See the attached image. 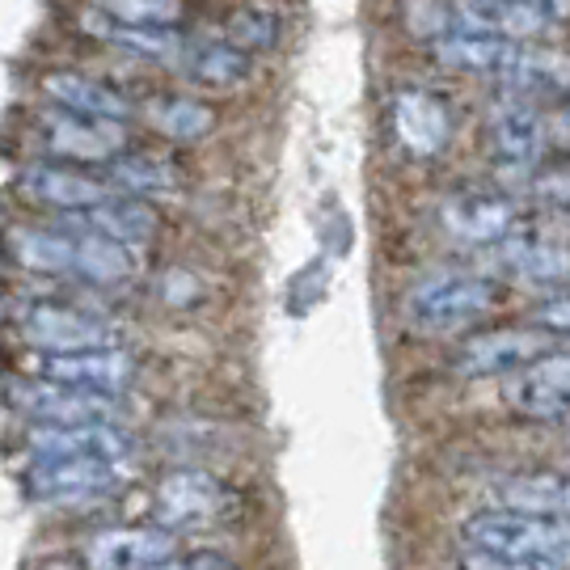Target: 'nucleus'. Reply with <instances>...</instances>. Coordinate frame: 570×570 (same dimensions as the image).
Listing matches in <instances>:
<instances>
[{"label":"nucleus","mask_w":570,"mask_h":570,"mask_svg":"<svg viewBox=\"0 0 570 570\" xmlns=\"http://www.w3.org/2000/svg\"><path fill=\"white\" fill-rule=\"evenodd\" d=\"M461 537L473 553L532 562V567H570V520H541V515L490 508L469 515Z\"/></svg>","instance_id":"1"},{"label":"nucleus","mask_w":570,"mask_h":570,"mask_svg":"<svg viewBox=\"0 0 570 570\" xmlns=\"http://www.w3.org/2000/svg\"><path fill=\"white\" fill-rule=\"evenodd\" d=\"M503 305V287L482 275H431L406 296V317L423 334H452L478 326Z\"/></svg>","instance_id":"2"},{"label":"nucleus","mask_w":570,"mask_h":570,"mask_svg":"<svg viewBox=\"0 0 570 570\" xmlns=\"http://www.w3.org/2000/svg\"><path fill=\"white\" fill-rule=\"evenodd\" d=\"M237 508V494L207 469H174L153 487V515L169 532L204 529Z\"/></svg>","instance_id":"3"},{"label":"nucleus","mask_w":570,"mask_h":570,"mask_svg":"<svg viewBox=\"0 0 570 570\" xmlns=\"http://www.w3.org/2000/svg\"><path fill=\"white\" fill-rule=\"evenodd\" d=\"M18 190L21 199L51 207V212H63V216H89L94 207L110 204L119 195L106 178H94L81 165H63V161L26 165L18 178Z\"/></svg>","instance_id":"4"},{"label":"nucleus","mask_w":570,"mask_h":570,"mask_svg":"<svg viewBox=\"0 0 570 570\" xmlns=\"http://www.w3.org/2000/svg\"><path fill=\"white\" fill-rule=\"evenodd\" d=\"M39 136L56 161L110 165L115 157H122L127 127L122 122L81 119V115H68L60 106H51V110H39Z\"/></svg>","instance_id":"5"},{"label":"nucleus","mask_w":570,"mask_h":570,"mask_svg":"<svg viewBox=\"0 0 570 570\" xmlns=\"http://www.w3.org/2000/svg\"><path fill=\"white\" fill-rule=\"evenodd\" d=\"M9 402L30 419V423H51V428H77V423H115V406L106 393L89 389L51 385V381H9L4 385Z\"/></svg>","instance_id":"6"},{"label":"nucleus","mask_w":570,"mask_h":570,"mask_svg":"<svg viewBox=\"0 0 570 570\" xmlns=\"http://www.w3.org/2000/svg\"><path fill=\"white\" fill-rule=\"evenodd\" d=\"M546 351H553L546 330H478L452 351V372L465 381H482V376H499L511 367H529Z\"/></svg>","instance_id":"7"},{"label":"nucleus","mask_w":570,"mask_h":570,"mask_svg":"<svg viewBox=\"0 0 570 570\" xmlns=\"http://www.w3.org/2000/svg\"><path fill=\"white\" fill-rule=\"evenodd\" d=\"M570 18V0H461L456 21L469 35H499V39H529Z\"/></svg>","instance_id":"8"},{"label":"nucleus","mask_w":570,"mask_h":570,"mask_svg":"<svg viewBox=\"0 0 570 570\" xmlns=\"http://www.w3.org/2000/svg\"><path fill=\"white\" fill-rule=\"evenodd\" d=\"M39 376L51 385L89 389V393H106L115 397L131 385L136 376V360L119 351V346H85V351H60V355H42Z\"/></svg>","instance_id":"9"},{"label":"nucleus","mask_w":570,"mask_h":570,"mask_svg":"<svg viewBox=\"0 0 570 570\" xmlns=\"http://www.w3.org/2000/svg\"><path fill=\"white\" fill-rule=\"evenodd\" d=\"M389 122H393V140L419 161L440 157L452 140V110L431 89H397L389 106Z\"/></svg>","instance_id":"10"},{"label":"nucleus","mask_w":570,"mask_h":570,"mask_svg":"<svg viewBox=\"0 0 570 570\" xmlns=\"http://www.w3.org/2000/svg\"><path fill=\"white\" fill-rule=\"evenodd\" d=\"M178 553V532L169 529H102L81 546L85 570H157Z\"/></svg>","instance_id":"11"},{"label":"nucleus","mask_w":570,"mask_h":570,"mask_svg":"<svg viewBox=\"0 0 570 570\" xmlns=\"http://www.w3.org/2000/svg\"><path fill=\"white\" fill-rule=\"evenodd\" d=\"M119 482V465L102 456H51L26 469V494L35 503H68L89 499Z\"/></svg>","instance_id":"12"},{"label":"nucleus","mask_w":570,"mask_h":570,"mask_svg":"<svg viewBox=\"0 0 570 570\" xmlns=\"http://www.w3.org/2000/svg\"><path fill=\"white\" fill-rule=\"evenodd\" d=\"M440 220L449 228L456 242L469 245H503L511 237V220H515V207L503 190H490V186H461L452 190L444 207H440Z\"/></svg>","instance_id":"13"},{"label":"nucleus","mask_w":570,"mask_h":570,"mask_svg":"<svg viewBox=\"0 0 570 570\" xmlns=\"http://www.w3.org/2000/svg\"><path fill=\"white\" fill-rule=\"evenodd\" d=\"M18 334L26 343L42 346L47 355L85 351V346H106L102 322L77 305H60V301H30V305L18 313Z\"/></svg>","instance_id":"14"},{"label":"nucleus","mask_w":570,"mask_h":570,"mask_svg":"<svg viewBox=\"0 0 570 570\" xmlns=\"http://www.w3.org/2000/svg\"><path fill=\"white\" fill-rule=\"evenodd\" d=\"M508 402L537 423L570 419V351H546L541 360L520 367V376L508 389Z\"/></svg>","instance_id":"15"},{"label":"nucleus","mask_w":570,"mask_h":570,"mask_svg":"<svg viewBox=\"0 0 570 570\" xmlns=\"http://www.w3.org/2000/svg\"><path fill=\"white\" fill-rule=\"evenodd\" d=\"M39 89L47 94V102L68 110V115H81V119L98 122H127L136 115V106L127 94H119L115 85L98 81L89 72H72V68H51L42 72Z\"/></svg>","instance_id":"16"},{"label":"nucleus","mask_w":570,"mask_h":570,"mask_svg":"<svg viewBox=\"0 0 570 570\" xmlns=\"http://www.w3.org/2000/svg\"><path fill=\"white\" fill-rule=\"evenodd\" d=\"M26 449L35 461H51V456H102L119 465L122 456H131V435L115 423H77V428H51V423H35L26 431Z\"/></svg>","instance_id":"17"},{"label":"nucleus","mask_w":570,"mask_h":570,"mask_svg":"<svg viewBox=\"0 0 570 570\" xmlns=\"http://www.w3.org/2000/svg\"><path fill=\"white\" fill-rule=\"evenodd\" d=\"M77 26H81V35H89V39L122 47V51H131V56L153 60V63H174V60H186V56H190L183 42V30L122 26V21H115L110 13H102L98 4H94V9H81V13H77Z\"/></svg>","instance_id":"18"},{"label":"nucleus","mask_w":570,"mask_h":570,"mask_svg":"<svg viewBox=\"0 0 570 570\" xmlns=\"http://www.w3.org/2000/svg\"><path fill=\"white\" fill-rule=\"evenodd\" d=\"M499 511H520V515H541V520H570V473L558 469H532V473H511L494 487Z\"/></svg>","instance_id":"19"},{"label":"nucleus","mask_w":570,"mask_h":570,"mask_svg":"<svg viewBox=\"0 0 570 570\" xmlns=\"http://www.w3.org/2000/svg\"><path fill=\"white\" fill-rule=\"evenodd\" d=\"M140 119L174 144L207 140L220 127V110L195 94H153L140 102Z\"/></svg>","instance_id":"20"},{"label":"nucleus","mask_w":570,"mask_h":570,"mask_svg":"<svg viewBox=\"0 0 570 570\" xmlns=\"http://www.w3.org/2000/svg\"><path fill=\"white\" fill-rule=\"evenodd\" d=\"M77 242H81V220L77 225H30L9 237V254L26 271L72 279V271H77Z\"/></svg>","instance_id":"21"},{"label":"nucleus","mask_w":570,"mask_h":570,"mask_svg":"<svg viewBox=\"0 0 570 570\" xmlns=\"http://www.w3.org/2000/svg\"><path fill=\"white\" fill-rule=\"evenodd\" d=\"M490 148L508 165L546 161V115L524 102L503 106L490 119Z\"/></svg>","instance_id":"22"},{"label":"nucleus","mask_w":570,"mask_h":570,"mask_svg":"<svg viewBox=\"0 0 570 570\" xmlns=\"http://www.w3.org/2000/svg\"><path fill=\"white\" fill-rule=\"evenodd\" d=\"M520 56V47L511 39H499V35H469V30H456L449 39L431 42V60L452 68V72H508Z\"/></svg>","instance_id":"23"},{"label":"nucleus","mask_w":570,"mask_h":570,"mask_svg":"<svg viewBox=\"0 0 570 570\" xmlns=\"http://www.w3.org/2000/svg\"><path fill=\"white\" fill-rule=\"evenodd\" d=\"M499 249L508 258V271H515L529 284H562V279H570V245L553 242V237H541V233H529V228H511V237Z\"/></svg>","instance_id":"24"},{"label":"nucleus","mask_w":570,"mask_h":570,"mask_svg":"<svg viewBox=\"0 0 570 570\" xmlns=\"http://www.w3.org/2000/svg\"><path fill=\"white\" fill-rule=\"evenodd\" d=\"M503 81L529 98H570V56L553 47H520Z\"/></svg>","instance_id":"25"},{"label":"nucleus","mask_w":570,"mask_h":570,"mask_svg":"<svg viewBox=\"0 0 570 570\" xmlns=\"http://www.w3.org/2000/svg\"><path fill=\"white\" fill-rule=\"evenodd\" d=\"M106 183L131 199H157V195H174L183 186V174L169 157H157V153H122L106 165Z\"/></svg>","instance_id":"26"},{"label":"nucleus","mask_w":570,"mask_h":570,"mask_svg":"<svg viewBox=\"0 0 570 570\" xmlns=\"http://www.w3.org/2000/svg\"><path fill=\"white\" fill-rule=\"evenodd\" d=\"M136 271V258H131V245H119L94 233V228L81 220V242H77V271L72 279H81L89 287H119L131 279Z\"/></svg>","instance_id":"27"},{"label":"nucleus","mask_w":570,"mask_h":570,"mask_svg":"<svg viewBox=\"0 0 570 570\" xmlns=\"http://www.w3.org/2000/svg\"><path fill=\"white\" fill-rule=\"evenodd\" d=\"M94 233H102L119 245H140L148 242L157 228H161V212L148 204V199H131V195H115L110 204L94 207L89 216H81Z\"/></svg>","instance_id":"28"},{"label":"nucleus","mask_w":570,"mask_h":570,"mask_svg":"<svg viewBox=\"0 0 570 570\" xmlns=\"http://www.w3.org/2000/svg\"><path fill=\"white\" fill-rule=\"evenodd\" d=\"M254 60L245 56L242 47L233 42H199L190 56H186V77L204 89H237L242 81H249Z\"/></svg>","instance_id":"29"},{"label":"nucleus","mask_w":570,"mask_h":570,"mask_svg":"<svg viewBox=\"0 0 570 570\" xmlns=\"http://www.w3.org/2000/svg\"><path fill=\"white\" fill-rule=\"evenodd\" d=\"M98 9L122 26H157V30H178L190 13L186 0H98Z\"/></svg>","instance_id":"30"},{"label":"nucleus","mask_w":570,"mask_h":570,"mask_svg":"<svg viewBox=\"0 0 570 570\" xmlns=\"http://www.w3.org/2000/svg\"><path fill=\"white\" fill-rule=\"evenodd\" d=\"M228 42L242 47L245 56L271 51L279 42V13H271L263 4H242L228 13Z\"/></svg>","instance_id":"31"},{"label":"nucleus","mask_w":570,"mask_h":570,"mask_svg":"<svg viewBox=\"0 0 570 570\" xmlns=\"http://www.w3.org/2000/svg\"><path fill=\"white\" fill-rule=\"evenodd\" d=\"M532 195H537L541 204L558 207V212H570V161L546 165V169L532 178Z\"/></svg>","instance_id":"32"},{"label":"nucleus","mask_w":570,"mask_h":570,"mask_svg":"<svg viewBox=\"0 0 570 570\" xmlns=\"http://www.w3.org/2000/svg\"><path fill=\"white\" fill-rule=\"evenodd\" d=\"M157 570H233V558L220 550H190V553H174Z\"/></svg>","instance_id":"33"},{"label":"nucleus","mask_w":570,"mask_h":570,"mask_svg":"<svg viewBox=\"0 0 570 570\" xmlns=\"http://www.w3.org/2000/svg\"><path fill=\"white\" fill-rule=\"evenodd\" d=\"M553 153H570V106L546 115V157Z\"/></svg>","instance_id":"34"},{"label":"nucleus","mask_w":570,"mask_h":570,"mask_svg":"<svg viewBox=\"0 0 570 570\" xmlns=\"http://www.w3.org/2000/svg\"><path fill=\"white\" fill-rule=\"evenodd\" d=\"M537 322L546 334H570V296H558V301L537 308Z\"/></svg>","instance_id":"35"},{"label":"nucleus","mask_w":570,"mask_h":570,"mask_svg":"<svg viewBox=\"0 0 570 570\" xmlns=\"http://www.w3.org/2000/svg\"><path fill=\"white\" fill-rule=\"evenodd\" d=\"M461 570H546V567H532V562H508V558H490V553H473L461 562Z\"/></svg>","instance_id":"36"}]
</instances>
